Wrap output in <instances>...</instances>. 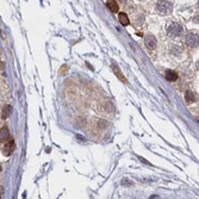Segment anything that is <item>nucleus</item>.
Listing matches in <instances>:
<instances>
[{
	"label": "nucleus",
	"mask_w": 199,
	"mask_h": 199,
	"mask_svg": "<svg viewBox=\"0 0 199 199\" xmlns=\"http://www.w3.org/2000/svg\"><path fill=\"white\" fill-rule=\"evenodd\" d=\"M166 31H167V35L169 36V37H172V38H178V37H180V36L183 35L184 29H183V26L180 25V24L172 22V23H169V24L167 25Z\"/></svg>",
	"instance_id": "f257e3e1"
},
{
	"label": "nucleus",
	"mask_w": 199,
	"mask_h": 199,
	"mask_svg": "<svg viewBox=\"0 0 199 199\" xmlns=\"http://www.w3.org/2000/svg\"><path fill=\"white\" fill-rule=\"evenodd\" d=\"M172 8H173V5L171 1L168 0H157L156 3V10L159 13L161 14H168L172 12Z\"/></svg>",
	"instance_id": "f03ea898"
},
{
	"label": "nucleus",
	"mask_w": 199,
	"mask_h": 199,
	"mask_svg": "<svg viewBox=\"0 0 199 199\" xmlns=\"http://www.w3.org/2000/svg\"><path fill=\"white\" fill-rule=\"evenodd\" d=\"M186 43L190 48H195L199 45V36L195 32H188L186 36Z\"/></svg>",
	"instance_id": "7ed1b4c3"
},
{
	"label": "nucleus",
	"mask_w": 199,
	"mask_h": 199,
	"mask_svg": "<svg viewBox=\"0 0 199 199\" xmlns=\"http://www.w3.org/2000/svg\"><path fill=\"white\" fill-rule=\"evenodd\" d=\"M144 44H146V47L148 49H155V47H156V38H155V36H153L152 33L147 35L146 38H144Z\"/></svg>",
	"instance_id": "20e7f679"
},
{
	"label": "nucleus",
	"mask_w": 199,
	"mask_h": 199,
	"mask_svg": "<svg viewBox=\"0 0 199 199\" xmlns=\"http://www.w3.org/2000/svg\"><path fill=\"white\" fill-rule=\"evenodd\" d=\"M13 146H14V143H13V140L11 138L10 141H7L5 144H4V148H3V154L4 155H6V156H8L12 152H13Z\"/></svg>",
	"instance_id": "39448f33"
},
{
	"label": "nucleus",
	"mask_w": 199,
	"mask_h": 199,
	"mask_svg": "<svg viewBox=\"0 0 199 199\" xmlns=\"http://www.w3.org/2000/svg\"><path fill=\"white\" fill-rule=\"evenodd\" d=\"M165 78H166L168 81H174V80L178 79V74L175 73L174 70L168 69V70H166V73H165Z\"/></svg>",
	"instance_id": "423d86ee"
},
{
	"label": "nucleus",
	"mask_w": 199,
	"mask_h": 199,
	"mask_svg": "<svg viewBox=\"0 0 199 199\" xmlns=\"http://www.w3.org/2000/svg\"><path fill=\"white\" fill-rule=\"evenodd\" d=\"M106 5L112 12H118V10H119V6H118L117 1H115V0H108V1L106 3Z\"/></svg>",
	"instance_id": "0eeeda50"
},
{
	"label": "nucleus",
	"mask_w": 199,
	"mask_h": 199,
	"mask_svg": "<svg viewBox=\"0 0 199 199\" xmlns=\"http://www.w3.org/2000/svg\"><path fill=\"white\" fill-rule=\"evenodd\" d=\"M181 52H183V49H181V47H179L178 44H173L171 47V54H173V55L180 56V55H181Z\"/></svg>",
	"instance_id": "6e6552de"
},
{
	"label": "nucleus",
	"mask_w": 199,
	"mask_h": 199,
	"mask_svg": "<svg viewBox=\"0 0 199 199\" xmlns=\"http://www.w3.org/2000/svg\"><path fill=\"white\" fill-rule=\"evenodd\" d=\"M118 18H119V22H120V24L122 25H124V26H126V25H129V23H130V21H129V18H128V16H126L125 13H119V16H118Z\"/></svg>",
	"instance_id": "1a4fd4ad"
},
{
	"label": "nucleus",
	"mask_w": 199,
	"mask_h": 199,
	"mask_svg": "<svg viewBox=\"0 0 199 199\" xmlns=\"http://www.w3.org/2000/svg\"><path fill=\"white\" fill-rule=\"evenodd\" d=\"M10 140H11V136H10L8 130H7L6 128H3V129H1V142L6 143V142L10 141Z\"/></svg>",
	"instance_id": "9d476101"
},
{
	"label": "nucleus",
	"mask_w": 199,
	"mask_h": 199,
	"mask_svg": "<svg viewBox=\"0 0 199 199\" xmlns=\"http://www.w3.org/2000/svg\"><path fill=\"white\" fill-rule=\"evenodd\" d=\"M11 112H12V107L10 106V105H6L4 108H3V113H1V118L3 119H6L10 115H11Z\"/></svg>",
	"instance_id": "9b49d317"
},
{
	"label": "nucleus",
	"mask_w": 199,
	"mask_h": 199,
	"mask_svg": "<svg viewBox=\"0 0 199 199\" xmlns=\"http://www.w3.org/2000/svg\"><path fill=\"white\" fill-rule=\"evenodd\" d=\"M185 99H186L187 103H193V101L195 100V96L193 94V92L187 91V92L185 93Z\"/></svg>",
	"instance_id": "f8f14e48"
},
{
	"label": "nucleus",
	"mask_w": 199,
	"mask_h": 199,
	"mask_svg": "<svg viewBox=\"0 0 199 199\" xmlns=\"http://www.w3.org/2000/svg\"><path fill=\"white\" fill-rule=\"evenodd\" d=\"M112 68H113V70H115V73H116V75H117V76H118V78H119V79H120V80H122L123 82H126L125 78H124V76L122 75V73H120V70H119V68H118V67H117L116 64H113V66H112Z\"/></svg>",
	"instance_id": "ddd939ff"
},
{
	"label": "nucleus",
	"mask_w": 199,
	"mask_h": 199,
	"mask_svg": "<svg viewBox=\"0 0 199 199\" xmlns=\"http://www.w3.org/2000/svg\"><path fill=\"white\" fill-rule=\"evenodd\" d=\"M66 70H67V66H63V67H62V69L60 70V74H64V72H66Z\"/></svg>",
	"instance_id": "4468645a"
},
{
	"label": "nucleus",
	"mask_w": 199,
	"mask_h": 199,
	"mask_svg": "<svg viewBox=\"0 0 199 199\" xmlns=\"http://www.w3.org/2000/svg\"><path fill=\"white\" fill-rule=\"evenodd\" d=\"M194 22H199V17H195V18H194Z\"/></svg>",
	"instance_id": "2eb2a0df"
},
{
	"label": "nucleus",
	"mask_w": 199,
	"mask_h": 199,
	"mask_svg": "<svg viewBox=\"0 0 199 199\" xmlns=\"http://www.w3.org/2000/svg\"><path fill=\"white\" fill-rule=\"evenodd\" d=\"M198 68H199V62H198Z\"/></svg>",
	"instance_id": "dca6fc26"
},
{
	"label": "nucleus",
	"mask_w": 199,
	"mask_h": 199,
	"mask_svg": "<svg viewBox=\"0 0 199 199\" xmlns=\"http://www.w3.org/2000/svg\"><path fill=\"white\" fill-rule=\"evenodd\" d=\"M197 119H198V122H199V117H198V118H197Z\"/></svg>",
	"instance_id": "f3484780"
},
{
	"label": "nucleus",
	"mask_w": 199,
	"mask_h": 199,
	"mask_svg": "<svg viewBox=\"0 0 199 199\" xmlns=\"http://www.w3.org/2000/svg\"><path fill=\"white\" fill-rule=\"evenodd\" d=\"M120 1H125V0H120Z\"/></svg>",
	"instance_id": "a211bd4d"
},
{
	"label": "nucleus",
	"mask_w": 199,
	"mask_h": 199,
	"mask_svg": "<svg viewBox=\"0 0 199 199\" xmlns=\"http://www.w3.org/2000/svg\"><path fill=\"white\" fill-rule=\"evenodd\" d=\"M198 7H199V3H198Z\"/></svg>",
	"instance_id": "6ab92c4d"
}]
</instances>
